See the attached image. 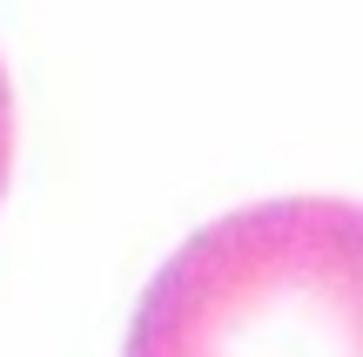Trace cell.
Listing matches in <instances>:
<instances>
[{
    "mask_svg": "<svg viewBox=\"0 0 363 357\" xmlns=\"http://www.w3.org/2000/svg\"><path fill=\"white\" fill-rule=\"evenodd\" d=\"M121 357H363V202L269 196L195 229Z\"/></svg>",
    "mask_w": 363,
    "mask_h": 357,
    "instance_id": "cell-1",
    "label": "cell"
},
{
    "mask_svg": "<svg viewBox=\"0 0 363 357\" xmlns=\"http://www.w3.org/2000/svg\"><path fill=\"white\" fill-rule=\"evenodd\" d=\"M7 169H13V88L0 67V196H7Z\"/></svg>",
    "mask_w": 363,
    "mask_h": 357,
    "instance_id": "cell-2",
    "label": "cell"
}]
</instances>
